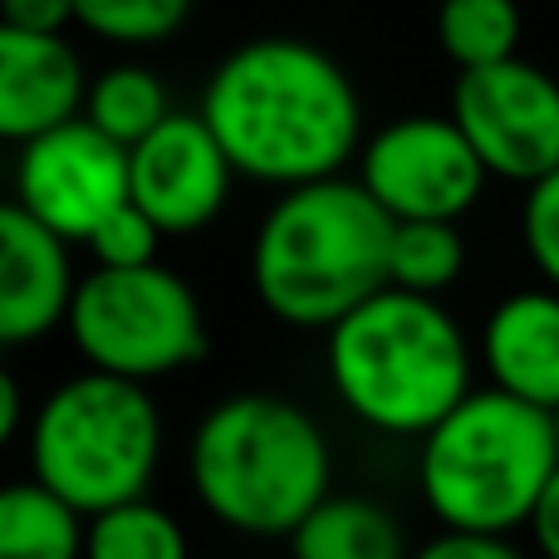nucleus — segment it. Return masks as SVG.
Returning a JSON list of instances; mask_svg holds the SVG:
<instances>
[{"instance_id":"1","label":"nucleus","mask_w":559,"mask_h":559,"mask_svg":"<svg viewBox=\"0 0 559 559\" xmlns=\"http://www.w3.org/2000/svg\"><path fill=\"white\" fill-rule=\"evenodd\" d=\"M206 128L236 177L280 192L338 177L364 133V104L334 55L295 35L236 45L202 88Z\"/></svg>"},{"instance_id":"2","label":"nucleus","mask_w":559,"mask_h":559,"mask_svg":"<svg viewBox=\"0 0 559 559\" xmlns=\"http://www.w3.org/2000/svg\"><path fill=\"white\" fill-rule=\"evenodd\" d=\"M393 216L358 177H324L280 192L251 241L255 299L289 329H334L388 289Z\"/></svg>"},{"instance_id":"3","label":"nucleus","mask_w":559,"mask_h":559,"mask_svg":"<svg viewBox=\"0 0 559 559\" xmlns=\"http://www.w3.org/2000/svg\"><path fill=\"white\" fill-rule=\"evenodd\" d=\"M329 383L364 427L427 437L472 393V348L442 299L378 289L344 314L324 344Z\"/></svg>"},{"instance_id":"4","label":"nucleus","mask_w":559,"mask_h":559,"mask_svg":"<svg viewBox=\"0 0 559 559\" xmlns=\"http://www.w3.org/2000/svg\"><path fill=\"white\" fill-rule=\"evenodd\" d=\"M192 491L236 535H285L329 496V437L280 393H236L197 423L187 452Z\"/></svg>"},{"instance_id":"5","label":"nucleus","mask_w":559,"mask_h":559,"mask_svg":"<svg viewBox=\"0 0 559 559\" xmlns=\"http://www.w3.org/2000/svg\"><path fill=\"white\" fill-rule=\"evenodd\" d=\"M555 472L550 413L501 388L466 393L423 437L417 456V486L442 531L511 535L515 525H531Z\"/></svg>"},{"instance_id":"6","label":"nucleus","mask_w":559,"mask_h":559,"mask_svg":"<svg viewBox=\"0 0 559 559\" xmlns=\"http://www.w3.org/2000/svg\"><path fill=\"white\" fill-rule=\"evenodd\" d=\"M163 456V413L143 383L114 373L64 378L29 423V472L79 515L138 501Z\"/></svg>"},{"instance_id":"7","label":"nucleus","mask_w":559,"mask_h":559,"mask_svg":"<svg viewBox=\"0 0 559 559\" xmlns=\"http://www.w3.org/2000/svg\"><path fill=\"white\" fill-rule=\"evenodd\" d=\"M69 338L98 373L153 383L206 358V319L192 285L163 261L84 275L69 299Z\"/></svg>"},{"instance_id":"8","label":"nucleus","mask_w":559,"mask_h":559,"mask_svg":"<svg viewBox=\"0 0 559 559\" xmlns=\"http://www.w3.org/2000/svg\"><path fill=\"white\" fill-rule=\"evenodd\" d=\"M486 167L456 118L407 114L373 133L358 157V182L393 222H462L486 187Z\"/></svg>"},{"instance_id":"9","label":"nucleus","mask_w":559,"mask_h":559,"mask_svg":"<svg viewBox=\"0 0 559 559\" xmlns=\"http://www.w3.org/2000/svg\"><path fill=\"white\" fill-rule=\"evenodd\" d=\"M452 118L491 177L531 187L559 167V79L521 55L456 74Z\"/></svg>"},{"instance_id":"10","label":"nucleus","mask_w":559,"mask_h":559,"mask_svg":"<svg viewBox=\"0 0 559 559\" xmlns=\"http://www.w3.org/2000/svg\"><path fill=\"white\" fill-rule=\"evenodd\" d=\"M15 202L59 241H88L128 206V147L98 133L84 114L20 147Z\"/></svg>"},{"instance_id":"11","label":"nucleus","mask_w":559,"mask_h":559,"mask_svg":"<svg viewBox=\"0 0 559 559\" xmlns=\"http://www.w3.org/2000/svg\"><path fill=\"white\" fill-rule=\"evenodd\" d=\"M231 157L202 114H173L157 133L128 147V197L157 222L163 236H192L231 197Z\"/></svg>"},{"instance_id":"12","label":"nucleus","mask_w":559,"mask_h":559,"mask_svg":"<svg viewBox=\"0 0 559 559\" xmlns=\"http://www.w3.org/2000/svg\"><path fill=\"white\" fill-rule=\"evenodd\" d=\"M69 241L39 226L20 202H0V348L45 338L74 299Z\"/></svg>"},{"instance_id":"13","label":"nucleus","mask_w":559,"mask_h":559,"mask_svg":"<svg viewBox=\"0 0 559 559\" xmlns=\"http://www.w3.org/2000/svg\"><path fill=\"white\" fill-rule=\"evenodd\" d=\"M88 79L64 35H35L0 20V143H35L84 114Z\"/></svg>"},{"instance_id":"14","label":"nucleus","mask_w":559,"mask_h":559,"mask_svg":"<svg viewBox=\"0 0 559 559\" xmlns=\"http://www.w3.org/2000/svg\"><path fill=\"white\" fill-rule=\"evenodd\" d=\"M481 364L491 388L550 413L559 403V289L506 295L481 329Z\"/></svg>"},{"instance_id":"15","label":"nucleus","mask_w":559,"mask_h":559,"mask_svg":"<svg viewBox=\"0 0 559 559\" xmlns=\"http://www.w3.org/2000/svg\"><path fill=\"white\" fill-rule=\"evenodd\" d=\"M289 559H413L393 511L368 496H324L289 531Z\"/></svg>"},{"instance_id":"16","label":"nucleus","mask_w":559,"mask_h":559,"mask_svg":"<svg viewBox=\"0 0 559 559\" xmlns=\"http://www.w3.org/2000/svg\"><path fill=\"white\" fill-rule=\"evenodd\" d=\"M0 559H84V515L39 481L0 486Z\"/></svg>"},{"instance_id":"17","label":"nucleus","mask_w":559,"mask_h":559,"mask_svg":"<svg viewBox=\"0 0 559 559\" xmlns=\"http://www.w3.org/2000/svg\"><path fill=\"white\" fill-rule=\"evenodd\" d=\"M173 114L177 108H173V98H167V84L147 64H108L104 74L88 79L84 118L123 147H138Z\"/></svg>"},{"instance_id":"18","label":"nucleus","mask_w":559,"mask_h":559,"mask_svg":"<svg viewBox=\"0 0 559 559\" xmlns=\"http://www.w3.org/2000/svg\"><path fill=\"white\" fill-rule=\"evenodd\" d=\"M437 45L456 64V74L506 64L521 55V5L515 0H442Z\"/></svg>"},{"instance_id":"19","label":"nucleus","mask_w":559,"mask_h":559,"mask_svg":"<svg viewBox=\"0 0 559 559\" xmlns=\"http://www.w3.org/2000/svg\"><path fill=\"white\" fill-rule=\"evenodd\" d=\"M84 559H192L187 531L173 511L153 506L147 496L88 515Z\"/></svg>"},{"instance_id":"20","label":"nucleus","mask_w":559,"mask_h":559,"mask_svg":"<svg viewBox=\"0 0 559 559\" xmlns=\"http://www.w3.org/2000/svg\"><path fill=\"white\" fill-rule=\"evenodd\" d=\"M466 241L456 222H393V241H388V285L407 289V295L437 299L462 280Z\"/></svg>"},{"instance_id":"21","label":"nucleus","mask_w":559,"mask_h":559,"mask_svg":"<svg viewBox=\"0 0 559 559\" xmlns=\"http://www.w3.org/2000/svg\"><path fill=\"white\" fill-rule=\"evenodd\" d=\"M192 15V0H74V25L108 45H163Z\"/></svg>"},{"instance_id":"22","label":"nucleus","mask_w":559,"mask_h":559,"mask_svg":"<svg viewBox=\"0 0 559 559\" xmlns=\"http://www.w3.org/2000/svg\"><path fill=\"white\" fill-rule=\"evenodd\" d=\"M84 246H88V255H94V265H104V271H138V265L157 261L163 231H157V222L143 206L128 202V206H118Z\"/></svg>"},{"instance_id":"23","label":"nucleus","mask_w":559,"mask_h":559,"mask_svg":"<svg viewBox=\"0 0 559 559\" xmlns=\"http://www.w3.org/2000/svg\"><path fill=\"white\" fill-rule=\"evenodd\" d=\"M521 236H525V251H531L535 271L550 280V289H559V167L550 177L525 187Z\"/></svg>"},{"instance_id":"24","label":"nucleus","mask_w":559,"mask_h":559,"mask_svg":"<svg viewBox=\"0 0 559 559\" xmlns=\"http://www.w3.org/2000/svg\"><path fill=\"white\" fill-rule=\"evenodd\" d=\"M413 559H525L506 535H481V531H442L427 540Z\"/></svg>"},{"instance_id":"25","label":"nucleus","mask_w":559,"mask_h":559,"mask_svg":"<svg viewBox=\"0 0 559 559\" xmlns=\"http://www.w3.org/2000/svg\"><path fill=\"white\" fill-rule=\"evenodd\" d=\"M0 20L35 35H64L74 25V0H0Z\"/></svg>"},{"instance_id":"26","label":"nucleus","mask_w":559,"mask_h":559,"mask_svg":"<svg viewBox=\"0 0 559 559\" xmlns=\"http://www.w3.org/2000/svg\"><path fill=\"white\" fill-rule=\"evenodd\" d=\"M531 535H535V545H540L545 559H559V472L550 476V486H545L540 506H535Z\"/></svg>"},{"instance_id":"27","label":"nucleus","mask_w":559,"mask_h":559,"mask_svg":"<svg viewBox=\"0 0 559 559\" xmlns=\"http://www.w3.org/2000/svg\"><path fill=\"white\" fill-rule=\"evenodd\" d=\"M20 423H25V393H20L15 373L0 368V452L20 437Z\"/></svg>"},{"instance_id":"28","label":"nucleus","mask_w":559,"mask_h":559,"mask_svg":"<svg viewBox=\"0 0 559 559\" xmlns=\"http://www.w3.org/2000/svg\"><path fill=\"white\" fill-rule=\"evenodd\" d=\"M550 427H555V447H559V403L550 407Z\"/></svg>"}]
</instances>
